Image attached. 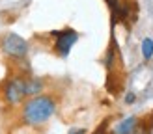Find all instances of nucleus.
Here are the masks:
<instances>
[{
	"instance_id": "10",
	"label": "nucleus",
	"mask_w": 153,
	"mask_h": 134,
	"mask_svg": "<svg viewBox=\"0 0 153 134\" xmlns=\"http://www.w3.org/2000/svg\"><path fill=\"white\" fill-rule=\"evenodd\" d=\"M69 134H86V129H75V130H71Z\"/></svg>"
},
{
	"instance_id": "1",
	"label": "nucleus",
	"mask_w": 153,
	"mask_h": 134,
	"mask_svg": "<svg viewBox=\"0 0 153 134\" xmlns=\"http://www.w3.org/2000/svg\"><path fill=\"white\" fill-rule=\"evenodd\" d=\"M56 112V102L49 95H37L25 102L22 106V121L26 125H41Z\"/></svg>"
},
{
	"instance_id": "4",
	"label": "nucleus",
	"mask_w": 153,
	"mask_h": 134,
	"mask_svg": "<svg viewBox=\"0 0 153 134\" xmlns=\"http://www.w3.org/2000/svg\"><path fill=\"white\" fill-rule=\"evenodd\" d=\"M56 35V45H54V49L60 56H67L69 54V50L71 47L76 43V39H79V35H76L75 30H62V32H54Z\"/></svg>"
},
{
	"instance_id": "9",
	"label": "nucleus",
	"mask_w": 153,
	"mask_h": 134,
	"mask_svg": "<svg viewBox=\"0 0 153 134\" xmlns=\"http://www.w3.org/2000/svg\"><path fill=\"white\" fill-rule=\"evenodd\" d=\"M134 101H136V95H134V93H127V97H125V102H127V104H133Z\"/></svg>"
},
{
	"instance_id": "7",
	"label": "nucleus",
	"mask_w": 153,
	"mask_h": 134,
	"mask_svg": "<svg viewBox=\"0 0 153 134\" xmlns=\"http://www.w3.org/2000/svg\"><path fill=\"white\" fill-rule=\"evenodd\" d=\"M142 56L146 60H149L153 56V39H149V37H146L142 41Z\"/></svg>"
},
{
	"instance_id": "5",
	"label": "nucleus",
	"mask_w": 153,
	"mask_h": 134,
	"mask_svg": "<svg viewBox=\"0 0 153 134\" xmlns=\"http://www.w3.org/2000/svg\"><path fill=\"white\" fill-rule=\"evenodd\" d=\"M136 125H138V119L136 117H127L114 129V134H133Z\"/></svg>"
},
{
	"instance_id": "2",
	"label": "nucleus",
	"mask_w": 153,
	"mask_h": 134,
	"mask_svg": "<svg viewBox=\"0 0 153 134\" xmlns=\"http://www.w3.org/2000/svg\"><path fill=\"white\" fill-rule=\"evenodd\" d=\"M0 50L10 58L22 60L28 52V43L17 34H7V35L2 37V41H0Z\"/></svg>"
},
{
	"instance_id": "6",
	"label": "nucleus",
	"mask_w": 153,
	"mask_h": 134,
	"mask_svg": "<svg viewBox=\"0 0 153 134\" xmlns=\"http://www.w3.org/2000/svg\"><path fill=\"white\" fill-rule=\"evenodd\" d=\"M41 88H43V82L41 80H28L26 78V95H37L41 91Z\"/></svg>"
},
{
	"instance_id": "3",
	"label": "nucleus",
	"mask_w": 153,
	"mask_h": 134,
	"mask_svg": "<svg viewBox=\"0 0 153 134\" xmlns=\"http://www.w3.org/2000/svg\"><path fill=\"white\" fill-rule=\"evenodd\" d=\"M25 97H28L25 77H13L4 84V101L7 104H19L25 101Z\"/></svg>"
},
{
	"instance_id": "8",
	"label": "nucleus",
	"mask_w": 153,
	"mask_h": 134,
	"mask_svg": "<svg viewBox=\"0 0 153 134\" xmlns=\"http://www.w3.org/2000/svg\"><path fill=\"white\" fill-rule=\"evenodd\" d=\"M106 129H108V119H105V121L97 127V130H95L94 134H105V132H106Z\"/></svg>"
}]
</instances>
